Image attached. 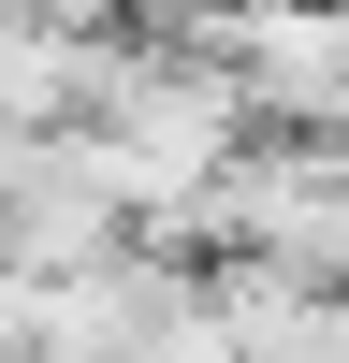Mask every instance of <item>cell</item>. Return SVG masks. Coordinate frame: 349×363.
Listing matches in <instances>:
<instances>
[{"label": "cell", "mask_w": 349, "mask_h": 363, "mask_svg": "<svg viewBox=\"0 0 349 363\" xmlns=\"http://www.w3.org/2000/svg\"><path fill=\"white\" fill-rule=\"evenodd\" d=\"M262 116V145H349V0H218L189 29Z\"/></svg>", "instance_id": "cell-1"}, {"label": "cell", "mask_w": 349, "mask_h": 363, "mask_svg": "<svg viewBox=\"0 0 349 363\" xmlns=\"http://www.w3.org/2000/svg\"><path fill=\"white\" fill-rule=\"evenodd\" d=\"M204 262H262V277L349 291V145H248L233 189L204 203Z\"/></svg>", "instance_id": "cell-2"}, {"label": "cell", "mask_w": 349, "mask_h": 363, "mask_svg": "<svg viewBox=\"0 0 349 363\" xmlns=\"http://www.w3.org/2000/svg\"><path fill=\"white\" fill-rule=\"evenodd\" d=\"M15 189H29V145H15V131H0V218H15Z\"/></svg>", "instance_id": "cell-3"}]
</instances>
